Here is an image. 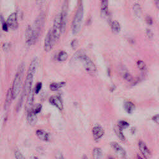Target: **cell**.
<instances>
[{
	"instance_id": "26",
	"label": "cell",
	"mask_w": 159,
	"mask_h": 159,
	"mask_svg": "<svg viewBox=\"0 0 159 159\" xmlns=\"http://www.w3.org/2000/svg\"><path fill=\"white\" fill-rule=\"evenodd\" d=\"M68 58V54L65 51H61L58 55L57 58L59 61H65Z\"/></svg>"
},
{
	"instance_id": "33",
	"label": "cell",
	"mask_w": 159,
	"mask_h": 159,
	"mask_svg": "<svg viewBox=\"0 0 159 159\" xmlns=\"http://www.w3.org/2000/svg\"><path fill=\"white\" fill-rule=\"evenodd\" d=\"M10 43H4L3 45H2V49L4 52H7L9 49H10Z\"/></svg>"
},
{
	"instance_id": "12",
	"label": "cell",
	"mask_w": 159,
	"mask_h": 159,
	"mask_svg": "<svg viewBox=\"0 0 159 159\" xmlns=\"http://www.w3.org/2000/svg\"><path fill=\"white\" fill-rule=\"evenodd\" d=\"M110 145H111V147L113 148V150L117 154L118 156L123 158H125L126 157L125 150L118 143L116 142H112L110 143Z\"/></svg>"
},
{
	"instance_id": "32",
	"label": "cell",
	"mask_w": 159,
	"mask_h": 159,
	"mask_svg": "<svg viewBox=\"0 0 159 159\" xmlns=\"http://www.w3.org/2000/svg\"><path fill=\"white\" fill-rule=\"evenodd\" d=\"M42 83H41V82H38V83L36 84L35 86V88H34V93L38 94V93L40 92V89H41V88H42Z\"/></svg>"
},
{
	"instance_id": "25",
	"label": "cell",
	"mask_w": 159,
	"mask_h": 159,
	"mask_svg": "<svg viewBox=\"0 0 159 159\" xmlns=\"http://www.w3.org/2000/svg\"><path fill=\"white\" fill-rule=\"evenodd\" d=\"M133 11L135 14V15L137 17H140L142 15V9L140 6V5L137 3H135L133 6Z\"/></svg>"
},
{
	"instance_id": "36",
	"label": "cell",
	"mask_w": 159,
	"mask_h": 159,
	"mask_svg": "<svg viewBox=\"0 0 159 159\" xmlns=\"http://www.w3.org/2000/svg\"><path fill=\"white\" fill-rule=\"evenodd\" d=\"M152 120L157 124L159 125V114L155 115L152 117Z\"/></svg>"
},
{
	"instance_id": "39",
	"label": "cell",
	"mask_w": 159,
	"mask_h": 159,
	"mask_svg": "<svg viewBox=\"0 0 159 159\" xmlns=\"http://www.w3.org/2000/svg\"><path fill=\"white\" fill-rule=\"evenodd\" d=\"M55 158H56L57 159H64L63 156V155H62L61 153H57L56 155H55Z\"/></svg>"
},
{
	"instance_id": "11",
	"label": "cell",
	"mask_w": 159,
	"mask_h": 159,
	"mask_svg": "<svg viewBox=\"0 0 159 159\" xmlns=\"http://www.w3.org/2000/svg\"><path fill=\"white\" fill-rule=\"evenodd\" d=\"M138 146H139V150H140V153H142V155H143V157L145 159H150V158L152 156V154H151L150 150L146 145V144L143 141L140 140L139 142Z\"/></svg>"
},
{
	"instance_id": "29",
	"label": "cell",
	"mask_w": 159,
	"mask_h": 159,
	"mask_svg": "<svg viewBox=\"0 0 159 159\" xmlns=\"http://www.w3.org/2000/svg\"><path fill=\"white\" fill-rule=\"evenodd\" d=\"M30 109H32V111L35 114H37L38 113H39V112L41 111L42 106H41V104H35V106H32Z\"/></svg>"
},
{
	"instance_id": "27",
	"label": "cell",
	"mask_w": 159,
	"mask_h": 159,
	"mask_svg": "<svg viewBox=\"0 0 159 159\" xmlns=\"http://www.w3.org/2000/svg\"><path fill=\"white\" fill-rule=\"evenodd\" d=\"M123 78L127 81L129 83H134V79L132 77V76L127 71H125L124 74H123Z\"/></svg>"
},
{
	"instance_id": "44",
	"label": "cell",
	"mask_w": 159,
	"mask_h": 159,
	"mask_svg": "<svg viewBox=\"0 0 159 159\" xmlns=\"http://www.w3.org/2000/svg\"><path fill=\"white\" fill-rule=\"evenodd\" d=\"M137 159H142V157H141L140 155H137Z\"/></svg>"
},
{
	"instance_id": "9",
	"label": "cell",
	"mask_w": 159,
	"mask_h": 159,
	"mask_svg": "<svg viewBox=\"0 0 159 159\" xmlns=\"http://www.w3.org/2000/svg\"><path fill=\"white\" fill-rule=\"evenodd\" d=\"M44 20H45V15L43 13H41L37 17V19L34 21V24L32 27L34 32L38 35H39L40 32L44 23Z\"/></svg>"
},
{
	"instance_id": "16",
	"label": "cell",
	"mask_w": 159,
	"mask_h": 159,
	"mask_svg": "<svg viewBox=\"0 0 159 159\" xmlns=\"http://www.w3.org/2000/svg\"><path fill=\"white\" fill-rule=\"evenodd\" d=\"M36 135L38 137V138L43 141H49L50 139V134L47 132L46 131L42 130V129H38L36 131Z\"/></svg>"
},
{
	"instance_id": "41",
	"label": "cell",
	"mask_w": 159,
	"mask_h": 159,
	"mask_svg": "<svg viewBox=\"0 0 159 159\" xmlns=\"http://www.w3.org/2000/svg\"><path fill=\"white\" fill-rule=\"evenodd\" d=\"M156 6L157 8L159 9V0H156Z\"/></svg>"
},
{
	"instance_id": "45",
	"label": "cell",
	"mask_w": 159,
	"mask_h": 159,
	"mask_svg": "<svg viewBox=\"0 0 159 159\" xmlns=\"http://www.w3.org/2000/svg\"><path fill=\"white\" fill-rule=\"evenodd\" d=\"M109 159H115V158L112 157H109Z\"/></svg>"
},
{
	"instance_id": "30",
	"label": "cell",
	"mask_w": 159,
	"mask_h": 159,
	"mask_svg": "<svg viewBox=\"0 0 159 159\" xmlns=\"http://www.w3.org/2000/svg\"><path fill=\"white\" fill-rule=\"evenodd\" d=\"M121 129H126L129 126V124L125 121V120H120L119 122V124L117 125Z\"/></svg>"
},
{
	"instance_id": "31",
	"label": "cell",
	"mask_w": 159,
	"mask_h": 159,
	"mask_svg": "<svg viewBox=\"0 0 159 159\" xmlns=\"http://www.w3.org/2000/svg\"><path fill=\"white\" fill-rule=\"evenodd\" d=\"M137 65L138 68L140 70H142V71L145 70V68H146L145 63L143 61H142V60H138L137 62Z\"/></svg>"
},
{
	"instance_id": "6",
	"label": "cell",
	"mask_w": 159,
	"mask_h": 159,
	"mask_svg": "<svg viewBox=\"0 0 159 159\" xmlns=\"http://www.w3.org/2000/svg\"><path fill=\"white\" fill-rule=\"evenodd\" d=\"M55 42V40L53 35L52 30V29H50L48 31V32L45 36V40H44L43 48L46 52H50L53 48Z\"/></svg>"
},
{
	"instance_id": "5",
	"label": "cell",
	"mask_w": 159,
	"mask_h": 159,
	"mask_svg": "<svg viewBox=\"0 0 159 159\" xmlns=\"http://www.w3.org/2000/svg\"><path fill=\"white\" fill-rule=\"evenodd\" d=\"M39 35L36 34L33 29L32 27L30 25H29L25 30V42L28 45H32L35 44L38 39Z\"/></svg>"
},
{
	"instance_id": "1",
	"label": "cell",
	"mask_w": 159,
	"mask_h": 159,
	"mask_svg": "<svg viewBox=\"0 0 159 159\" xmlns=\"http://www.w3.org/2000/svg\"><path fill=\"white\" fill-rule=\"evenodd\" d=\"M72 61H81L87 73L93 75L96 72V68L93 61L84 53L83 50H78L71 58Z\"/></svg>"
},
{
	"instance_id": "34",
	"label": "cell",
	"mask_w": 159,
	"mask_h": 159,
	"mask_svg": "<svg viewBox=\"0 0 159 159\" xmlns=\"http://www.w3.org/2000/svg\"><path fill=\"white\" fill-rule=\"evenodd\" d=\"M78 45V40L76 39H73L71 42V46L73 49H75Z\"/></svg>"
},
{
	"instance_id": "21",
	"label": "cell",
	"mask_w": 159,
	"mask_h": 159,
	"mask_svg": "<svg viewBox=\"0 0 159 159\" xmlns=\"http://www.w3.org/2000/svg\"><path fill=\"white\" fill-rule=\"evenodd\" d=\"M93 159H101L102 157V152L101 148L94 147L93 150Z\"/></svg>"
},
{
	"instance_id": "20",
	"label": "cell",
	"mask_w": 159,
	"mask_h": 159,
	"mask_svg": "<svg viewBox=\"0 0 159 159\" xmlns=\"http://www.w3.org/2000/svg\"><path fill=\"white\" fill-rule=\"evenodd\" d=\"M65 81H61V82H58V83L53 82L50 84V89L53 91H57L60 88H61V87L65 86Z\"/></svg>"
},
{
	"instance_id": "17",
	"label": "cell",
	"mask_w": 159,
	"mask_h": 159,
	"mask_svg": "<svg viewBox=\"0 0 159 159\" xmlns=\"http://www.w3.org/2000/svg\"><path fill=\"white\" fill-rule=\"evenodd\" d=\"M27 103H26V107L27 110H29L33 106V102L34 99V91L33 89H31L29 94L27 95Z\"/></svg>"
},
{
	"instance_id": "19",
	"label": "cell",
	"mask_w": 159,
	"mask_h": 159,
	"mask_svg": "<svg viewBox=\"0 0 159 159\" xmlns=\"http://www.w3.org/2000/svg\"><path fill=\"white\" fill-rule=\"evenodd\" d=\"M12 99H13V96H12V89H11V88H9L7 91L6 97V101H5V104H4V107L6 109H7L9 106Z\"/></svg>"
},
{
	"instance_id": "18",
	"label": "cell",
	"mask_w": 159,
	"mask_h": 159,
	"mask_svg": "<svg viewBox=\"0 0 159 159\" xmlns=\"http://www.w3.org/2000/svg\"><path fill=\"white\" fill-rule=\"evenodd\" d=\"M124 107L125 111L128 113V114H132L133 111L135 109V105L133 102L129 101H125L124 103Z\"/></svg>"
},
{
	"instance_id": "37",
	"label": "cell",
	"mask_w": 159,
	"mask_h": 159,
	"mask_svg": "<svg viewBox=\"0 0 159 159\" xmlns=\"http://www.w3.org/2000/svg\"><path fill=\"white\" fill-rule=\"evenodd\" d=\"M2 29L4 31H7L9 29V27L7 26V24H6V22L3 21L2 23Z\"/></svg>"
},
{
	"instance_id": "43",
	"label": "cell",
	"mask_w": 159,
	"mask_h": 159,
	"mask_svg": "<svg viewBox=\"0 0 159 159\" xmlns=\"http://www.w3.org/2000/svg\"><path fill=\"white\" fill-rule=\"evenodd\" d=\"M31 159H39L37 157H35V156H34V157H32V158H31Z\"/></svg>"
},
{
	"instance_id": "13",
	"label": "cell",
	"mask_w": 159,
	"mask_h": 159,
	"mask_svg": "<svg viewBox=\"0 0 159 159\" xmlns=\"http://www.w3.org/2000/svg\"><path fill=\"white\" fill-rule=\"evenodd\" d=\"M92 133L94 139L95 140H98L104 135V130L100 125L97 124L93 127L92 129Z\"/></svg>"
},
{
	"instance_id": "28",
	"label": "cell",
	"mask_w": 159,
	"mask_h": 159,
	"mask_svg": "<svg viewBox=\"0 0 159 159\" xmlns=\"http://www.w3.org/2000/svg\"><path fill=\"white\" fill-rule=\"evenodd\" d=\"M14 156L16 159H25L23 154L18 148H16L14 150Z\"/></svg>"
},
{
	"instance_id": "7",
	"label": "cell",
	"mask_w": 159,
	"mask_h": 159,
	"mask_svg": "<svg viewBox=\"0 0 159 159\" xmlns=\"http://www.w3.org/2000/svg\"><path fill=\"white\" fill-rule=\"evenodd\" d=\"M34 74L35 73L33 72L29 71H27V74L25 83L24 84V89H23V94L24 96H27L30 92V91L32 89Z\"/></svg>"
},
{
	"instance_id": "15",
	"label": "cell",
	"mask_w": 159,
	"mask_h": 159,
	"mask_svg": "<svg viewBox=\"0 0 159 159\" xmlns=\"http://www.w3.org/2000/svg\"><path fill=\"white\" fill-rule=\"evenodd\" d=\"M27 122L28 123L31 125H34L36 124L37 120V114H35L31 109L27 111Z\"/></svg>"
},
{
	"instance_id": "22",
	"label": "cell",
	"mask_w": 159,
	"mask_h": 159,
	"mask_svg": "<svg viewBox=\"0 0 159 159\" xmlns=\"http://www.w3.org/2000/svg\"><path fill=\"white\" fill-rule=\"evenodd\" d=\"M108 0H102L101 6V12L102 16H105L107 14Z\"/></svg>"
},
{
	"instance_id": "24",
	"label": "cell",
	"mask_w": 159,
	"mask_h": 159,
	"mask_svg": "<svg viewBox=\"0 0 159 159\" xmlns=\"http://www.w3.org/2000/svg\"><path fill=\"white\" fill-rule=\"evenodd\" d=\"M111 29L115 34H118L120 30V25L118 21L114 20L111 23Z\"/></svg>"
},
{
	"instance_id": "40",
	"label": "cell",
	"mask_w": 159,
	"mask_h": 159,
	"mask_svg": "<svg viewBox=\"0 0 159 159\" xmlns=\"http://www.w3.org/2000/svg\"><path fill=\"white\" fill-rule=\"evenodd\" d=\"M45 0H36V3L39 6H42L44 3Z\"/></svg>"
},
{
	"instance_id": "2",
	"label": "cell",
	"mask_w": 159,
	"mask_h": 159,
	"mask_svg": "<svg viewBox=\"0 0 159 159\" xmlns=\"http://www.w3.org/2000/svg\"><path fill=\"white\" fill-rule=\"evenodd\" d=\"M24 70V65L22 63L19 66V69L14 76L12 86L11 88L13 99L16 98L20 93V91L22 87V83Z\"/></svg>"
},
{
	"instance_id": "10",
	"label": "cell",
	"mask_w": 159,
	"mask_h": 159,
	"mask_svg": "<svg viewBox=\"0 0 159 159\" xmlns=\"http://www.w3.org/2000/svg\"><path fill=\"white\" fill-rule=\"evenodd\" d=\"M6 24L9 29L14 30L18 27V20H17V16L16 12H13L11 14L7 19L6 20Z\"/></svg>"
},
{
	"instance_id": "38",
	"label": "cell",
	"mask_w": 159,
	"mask_h": 159,
	"mask_svg": "<svg viewBox=\"0 0 159 159\" xmlns=\"http://www.w3.org/2000/svg\"><path fill=\"white\" fill-rule=\"evenodd\" d=\"M146 22L148 25H152L153 24V20L151 17L147 16L146 17Z\"/></svg>"
},
{
	"instance_id": "4",
	"label": "cell",
	"mask_w": 159,
	"mask_h": 159,
	"mask_svg": "<svg viewBox=\"0 0 159 159\" xmlns=\"http://www.w3.org/2000/svg\"><path fill=\"white\" fill-rule=\"evenodd\" d=\"M53 35L55 41L58 40L61 34V19L60 14L56 16L53 21V25L52 28Z\"/></svg>"
},
{
	"instance_id": "3",
	"label": "cell",
	"mask_w": 159,
	"mask_h": 159,
	"mask_svg": "<svg viewBox=\"0 0 159 159\" xmlns=\"http://www.w3.org/2000/svg\"><path fill=\"white\" fill-rule=\"evenodd\" d=\"M83 17V7L82 5L78 7L72 22V32L73 34H77L81 30V26Z\"/></svg>"
},
{
	"instance_id": "14",
	"label": "cell",
	"mask_w": 159,
	"mask_h": 159,
	"mask_svg": "<svg viewBox=\"0 0 159 159\" xmlns=\"http://www.w3.org/2000/svg\"><path fill=\"white\" fill-rule=\"evenodd\" d=\"M49 102L53 106H55L56 107H57L60 110H62L63 108V102L61 101V98L58 96L55 95V96H51L49 98Z\"/></svg>"
},
{
	"instance_id": "23",
	"label": "cell",
	"mask_w": 159,
	"mask_h": 159,
	"mask_svg": "<svg viewBox=\"0 0 159 159\" xmlns=\"http://www.w3.org/2000/svg\"><path fill=\"white\" fill-rule=\"evenodd\" d=\"M114 132L116 134V135L118 137V138L122 142H125V138L124 135L123 134L122 132V129H121L118 125H116L114 127Z\"/></svg>"
},
{
	"instance_id": "42",
	"label": "cell",
	"mask_w": 159,
	"mask_h": 159,
	"mask_svg": "<svg viewBox=\"0 0 159 159\" xmlns=\"http://www.w3.org/2000/svg\"><path fill=\"white\" fill-rule=\"evenodd\" d=\"M81 159H88V157L86 156V155H84L83 157H82V158H81Z\"/></svg>"
},
{
	"instance_id": "8",
	"label": "cell",
	"mask_w": 159,
	"mask_h": 159,
	"mask_svg": "<svg viewBox=\"0 0 159 159\" xmlns=\"http://www.w3.org/2000/svg\"><path fill=\"white\" fill-rule=\"evenodd\" d=\"M67 14H68V3H67V1L65 0L63 4L61 12L60 13L61 33H63L66 29V25L67 22Z\"/></svg>"
},
{
	"instance_id": "35",
	"label": "cell",
	"mask_w": 159,
	"mask_h": 159,
	"mask_svg": "<svg viewBox=\"0 0 159 159\" xmlns=\"http://www.w3.org/2000/svg\"><path fill=\"white\" fill-rule=\"evenodd\" d=\"M146 34H147V36L149 38V39H152L153 36V34L152 32V31L150 29H147L146 30Z\"/></svg>"
}]
</instances>
